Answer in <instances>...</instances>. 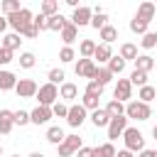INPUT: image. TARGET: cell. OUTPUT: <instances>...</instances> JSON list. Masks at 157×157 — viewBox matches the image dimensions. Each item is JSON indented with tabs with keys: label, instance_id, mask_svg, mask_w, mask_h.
I'll use <instances>...</instances> for the list:
<instances>
[{
	"label": "cell",
	"instance_id": "cell-1",
	"mask_svg": "<svg viewBox=\"0 0 157 157\" xmlns=\"http://www.w3.org/2000/svg\"><path fill=\"white\" fill-rule=\"evenodd\" d=\"M123 142H125V150L128 152H142L145 150V137H142V132L137 130V128H125V132H123Z\"/></svg>",
	"mask_w": 157,
	"mask_h": 157
},
{
	"label": "cell",
	"instance_id": "cell-2",
	"mask_svg": "<svg viewBox=\"0 0 157 157\" xmlns=\"http://www.w3.org/2000/svg\"><path fill=\"white\" fill-rule=\"evenodd\" d=\"M152 115V108L147 105V103H142V101H128L125 103V118L130 120H147Z\"/></svg>",
	"mask_w": 157,
	"mask_h": 157
},
{
	"label": "cell",
	"instance_id": "cell-3",
	"mask_svg": "<svg viewBox=\"0 0 157 157\" xmlns=\"http://www.w3.org/2000/svg\"><path fill=\"white\" fill-rule=\"evenodd\" d=\"M32 20H34V15H32V10H27V7H22L20 12H15V15H10L7 17V25L17 32V34H22V29L25 27H29L32 25Z\"/></svg>",
	"mask_w": 157,
	"mask_h": 157
},
{
	"label": "cell",
	"instance_id": "cell-4",
	"mask_svg": "<svg viewBox=\"0 0 157 157\" xmlns=\"http://www.w3.org/2000/svg\"><path fill=\"white\" fill-rule=\"evenodd\" d=\"M56 98H59V88H56L54 83H44V86L37 88V101H39V105L52 108V105L56 103Z\"/></svg>",
	"mask_w": 157,
	"mask_h": 157
},
{
	"label": "cell",
	"instance_id": "cell-5",
	"mask_svg": "<svg viewBox=\"0 0 157 157\" xmlns=\"http://www.w3.org/2000/svg\"><path fill=\"white\" fill-rule=\"evenodd\" d=\"M59 147V157H74L81 147H83V142H81V137L78 135H66L64 137V142L61 145H56Z\"/></svg>",
	"mask_w": 157,
	"mask_h": 157
},
{
	"label": "cell",
	"instance_id": "cell-6",
	"mask_svg": "<svg viewBox=\"0 0 157 157\" xmlns=\"http://www.w3.org/2000/svg\"><path fill=\"white\" fill-rule=\"evenodd\" d=\"M125 128H128V118H125V115L110 118V123H108V142H115L118 137H123Z\"/></svg>",
	"mask_w": 157,
	"mask_h": 157
},
{
	"label": "cell",
	"instance_id": "cell-7",
	"mask_svg": "<svg viewBox=\"0 0 157 157\" xmlns=\"http://www.w3.org/2000/svg\"><path fill=\"white\" fill-rule=\"evenodd\" d=\"M91 17H93V10L88 7V5H78L76 10H74V15H71V25L74 27H86V25H91Z\"/></svg>",
	"mask_w": 157,
	"mask_h": 157
},
{
	"label": "cell",
	"instance_id": "cell-8",
	"mask_svg": "<svg viewBox=\"0 0 157 157\" xmlns=\"http://www.w3.org/2000/svg\"><path fill=\"white\" fill-rule=\"evenodd\" d=\"M37 81L34 78H17V86H15V93L20 98H34L37 96Z\"/></svg>",
	"mask_w": 157,
	"mask_h": 157
},
{
	"label": "cell",
	"instance_id": "cell-9",
	"mask_svg": "<svg viewBox=\"0 0 157 157\" xmlns=\"http://www.w3.org/2000/svg\"><path fill=\"white\" fill-rule=\"evenodd\" d=\"M83 120H86V108H83L81 103H76V105H69L66 123H69L71 128H81V125H83Z\"/></svg>",
	"mask_w": 157,
	"mask_h": 157
},
{
	"label": "cell",
	"instance_id": "cell-10",
	"mask_svg": "<svg viewBox=\"0 0 157 157\" xmlns=\"http://www.w3.org/2000/svg\"><path fill=\"white\" fill-rule=\"evenodd\" d=\"M113 96H115V101H120V103L125 105V103L132 98V86H130V81H128V78H118Z\"/></svg>",
	"mask_w": 157,
	"mask_h": 157
},
{
	"label": "cell",
	"instance_id": "cell-11",
	"mask_svg": "<svg viewBox=\"0 0 157 157\" xmlns=\"http://www.w3.org/2000/svg\"><path fill=\"white\" fill-rule=\"evenodd\" d=\"M74 69H76V76H78V78H88V81H91L93 74H96V61H93V59H78Z\"/></svg>",
	"mask_w": 157,
	"mask_h": 157
},
{
	"label": "cell",
	"instance_id": "cell-12",
	"mask_svg": "<svg viewBox=\"0 0 157 157\" xmlns=\"http://www.w3.org/2000/svg\"><path fill=\"white\" fill-rule=\"evenodd\" d=\"M52 118H54L52 115V108H47V105H37L34 110H29V123H34V125H44Z\"/></svg>",
	"mask_w": 157,
	"mask_h": 157
},
{
	"label": "cell",
	"instance_id": "cell-13",
	"mask_svg": "<svg viewBox=\"0 0 157 157\" xmlns=\"http://www.w3.org/2000/svg\"><path fill=\"white\" fill-rule=\"evenodd\" d=\"M155 12H157V7H155V2H140V7H137V12H135V17H140V20H145V22H152L155 20Z\"/></svg>",
	"mask_w": 157,
	"mask_h": 157
},
{
	"label": "cell",
	"instance_id": "cell-14",
	"mask_svg": "<svg viewBox=\"0 0 157 157\" xmlns=\"http://www.w3.org/2000/svg\"><path fill=\"white\" fill-rule=\"evenodd\" d=\"M17 86V76L7 69H0V91H15Z\"/></svg>",
	"mask_w": 157,
	"mask_h": 157
},
{
	"label": "cell",
	"instance_id": "cell-15",
	"mask_svg": "<svg viewBox=\"0 0 157 157\" xmlns=\"http://www.w3.org/2000/svg\"><path fill=\"white\" fill-rule=\"evenodd\" d=\"M105 25H108V15L103 12V7H101V5H96V7H93V17H91V27L101 32Z\"/></svg>",
	"mask_w": 157,
	"mask_h": 157
},
{
	"label": "cell",
	"instance_id": "cell-16",
	"mask_svg": "<svg viewBox=\"0 0 157 157\" xmlns=\"http://www.w3.org/2000/svg\"><path fill=\"white\" fill-rule=\"evenodd\" d=\"M76 37H78V27H74V25L66 20V25L61 27V42H64L66 47H71V44L76 42Z\"/></svg>",
	"mask_w": 157,
	"mask_h": 157
},
{
	"label": "cell",
	"instance_id": "cell-17",
	"mask_svg": "<svg viewBox=\"0 0 157 157\" xmlns=\"http://www.w3.org/2000/svg\"><path fill=\"white\" fill-rule=\"evenodd\" d=\"M12 128H15V118H12V110L2 108V110H0V135H7Z\"/></svg>",
	"mask_w": 157,
	"mask_h": 157
},
{
	"label": "cell",
	"instance_id": "cell-18",
	"mask_svg": "<svg viewBox=\"0 0 157 157\" xmlns=\"http://www.w3.org/2000/svg\"><path fill=\"white\" fill-rule=\"evenodd\" d=\"M76 96H78V86H76V83L64 81V83L59 86V98H64V101H74Z\"/></svg>",
	"mask_w": 157,
	"mask_h": 157
},
{
	"label": "cell",
	"instance_id": "cell-19",
	"mask_svg": "<svg viewBox=\"0 0 157 157\" xmlns=\"http://www.w3.org/2000/svg\"><path fill=\"white\" fill-rule=\"evenodd\" d=\"M110 56H113V49L108 47V44H96V52H93V59H98V64H108L110 61Z\"/></svg>",
	"mask_w": 157,
	"mask_h": 157
},
{
	"label": "cell",
	"instance_id": "cell-20",
	"mask_svg": "<svg viewBox=\"0 0 157 157\" xmlns=\"http://www.w3.org/2000/svg\"><path fill=\"white\" fill-rule=\"evenodd\" d=\"M135 69H137V71L150 74V71L155 69V59H152L150 54H137V59H135Z\"/></svg>",
	"mask_w": 157,
	"mask_h": 157
},
{
	"label": "cell",
	"instance_id": "cell-21",
	"mask_svg": "<svg viewBox=\"0 0 157 157\" xmlns=\"http://www.w3.org/2000/svg\"><path fill=\"white\" fill-rule=\"evenodd\" d=\"M20 44H22V39H20V34L17 32H10V34H5L2 37V49H7V52H15V49H20Z\"/></svg>",
	"mask_w": 157,
	"mask_h": 157
},
{
	"label": "cell",
	"instance_id": "cell-22",
	"mask_svg": "<svg viewBox=\"0 0 157 157\" xmlns=\"http://www.w3.org/2000/svg\"><path fill=\"white\" fill-rule=\"evenodd\" d=\"M91 81H96V83H101L103 88H105V83H110L113 81V74L108 71V66H96V74H93V78Z\"/></svg>",
	"mask_w": 157,
	"mask_h": 157
},
{
	"label": "cell",
	"instance_id": "cell-23",
	"mask_svg": "<svg viewBox=\"0 0 157 157\" xmlns=\"http://www.w3.org/2000/svg\"><path fill=\"white\" fill-rule=\"evenodd\" d=\"M123 61H135L137 59V47L132 44V42H125L123 47H120V54H118Z\"/></svg>",
	"mask_w": 157,
	"mask_h": 157
},
{
	"label": "cell",
	"instance_id": "cell-24",
	"mask_svg": "<svg viewBox=\"0 0 157 157\" xmlns=\"http://www.w3.org/2000/svg\"><path fill=\"white\" fill-rule=\"evenodd\" d=\"M103 110L108 113V118H118V115H125V105H123L120 101H115V98H113V101H108Z\"/></svg>",
	"mask_w": 157,
	"mask_h": 157
},
{
	"label": "cell",
	"instance_id": "cell-25",
	"mask_svg": "<svg viewBox=\"0 0 157 157\" xmlns=\"http://www.w3.org/2000/svg\"><path fill=\"white\" fill-rule=\"evenodd\" d=\"M91 123H93L96 128H108L110 118H108V113H105L103 108H96V110L91 113Z\"/></svg>",
	"mask_w": 157,
	"mask_h": 157
},
{
	"label": "cell",
	"instance_id": "cell-26",
	"mask_svg": "<svg viewBox=\"0 0 157 157\" xmlns=\"http://www.w3.org/2000/svg\"><path fill=\"white\" fill-rule=\"evenodd\" d=\"M64 25H66V17H61V12L47 17V29H49V32H61Z\"/></svg>",
	"mask_w": 157,
	"mask_h": 157
},
{
	"label": "cell",
	"instance_id": "cell-27",
	"mask_svg": "<svg viewBox=\"0 0 157 157\" xmlns=\"http://www.w3.org/2000/svg\"><path fill=\"white\" fill-rule=\"evenodd\" d=\"M93 52H96V42L93 39H81V44H78L81 59H93Z\"/></svg>",
	"mask_w": 157,
	"mask_h": 157
},
{
	"label": "cell",
	"instance_id": "cell-28",
	"mask_svg": "<svg viewBox=\"0 0 157 157\" xmlns=\"http://www.w3.org/2000/svg\"><path fill=\"white\" fill-rule=\"evenodd\" d=\"M98 34H101V39H103V44H108V47H110V44H113V42L118 39V29H115L113 25H105V27H103V29H101Z\"/></svg>",
	"mask_w": 157,
	"mask_h": 157
},
{
	"label": "cell",
	"instance_id": "cell-29",
	"mask_svg": "<svg viewBox=\"0 0 157 157\" xmlns=\"http://www.w3.org/2000/svg\"><path fill=\"white\" fill-rule=\"evenodd\" d=\"M64 137H66V135H64V130H61L59 125H52V128L47 130V140H49L52 145H61Z\"/></svg>",
	"mask_w": 157,
	"mask_h": 157
},
{
	"label": "cell",
	"instance_id": "cell-30",
	"mask_svg": "<svg viewBox=\"0 0 157 157\" xmlns=\"http://www.w3.org/2000/svg\"><path fill=\"white\" fill-rule=\"evenodd\" d=\"M59 12V2L56 0H44L42 5H39V15H44V17H52V15H56Z\"/></svg>",
	"mask_w": 157,
	"mask_h": 157
},
{
	"label": "cell",
	"instance_id": "cell-31",
	"mask_svg": "<svg viewBox=\"0 0 157 157\" xmlns=\"http://www.w3.org/2000/svg\"><path fill=\"white\" fill-rule=\"evenodd\" d=\"M108 71H110L113 76H120V74L125 71V61H123L120 56H110V61H108Z\"/></svg>",
	"mask_w": 157,
	"mask_h": 157
},
{
	"label": "cell",
	"instance_id": "cell-32",
	"mask_svg": "<svg viewBox=\"0 0 157 157\" xmlns=\"http://www.w3.org/2000/svg\"><path fill=\"white\" fill-rule=\"evenodd\" d=\"M157 98V91L152 88V86H142L140 91H137V101H142V103H147L150 105V101H155Z\"/></svg>",
	"mask_w": 157,
	"mask_h": 157
},
{
	"label": "cell",
	"instance_id": "cell-33",
	"mask_svg": "<svg viewBox=\"0 0 157 157\" xmlns=\"http://www.w3.org/2000/svg\"><path fill=\"white\" fill-rule=\"evenodd\" d=\"M93 155H98V157H115V145L113 142H103V145L93 147Z\"/></svg>",
	"mask_w": 157,
	"mask_h": 157
},
{
	"label": "cell",
	"instance_id": "cell-34",
	"mask_svg": "<svg viewBox=\"0 0 157 157\" xmlns=\"http://www.w3.org/2000/svg\"><path fill=\"white\" fill-rule=\"evenodd\" d=\"M147 27H150V22H145V20H140V17H132V20H130V32H135V34H145Z\"/></svg>",
	"mask_w": 157,
	"mask_h": 157
},
{
	"label": "cell",
	"instance_id": "cell-35",
	"mask_svg": "<svg viewBox=\"0 0 157 157\" xmlns=\"http://www.w3.org/2000/svg\"><path fill=\"white\" fill-rule=\"evenodd\" d=\"M128 81H130V86H140V88H142V86H147V74L135 69V71L130 74V78H128Z\"/></svg>",
	"mask_w": 157,
	"mask_h": 157
},
{
	"label": "cell",
	"instance_id": "cell-36",
	"mask_svg": "<svg viewBox=\"0 0 157 157\" xmlns=\"http://www.w3.org/2000/svg\"><path fill=\"white\" fill-rule=\"evenodd\" d=\"M140 44H142V49H155L157 47V32H145L142 34V39H140Z\"/></svg>",
	"mask_w": 157,
	"mask_h": 157
},
{
	"label": "cell",
	"instance_id": "cell-37",
	"mask_svg": "<svg viewBox=\"0 0 157 157\" xmlns=\"http://www.w3.org/2000/svg\"><path fill=\"white\" fill-rule=\"evenodd\" d=\"M22 10V5H20V0H2V12L10 17V15H15V12H20Z\"/></svg>",
	"mask_w": 157,
	"mask_h": 157
},
{
	"label": "cell",
	"instance_id": "cell-38",
	"mask_svg": "<svg viewBox=\"0 0 157 157\" xmlns=\"http://www.w3.org/2000/svg\"><path fill=\"white\" fill-rule=\"evenodd\" d=\"M34 64H37V56H34L32 52H22V54H20V66H22V69H32Z\"/></svg>",
	"mask_w": 157,
	"mask_h": 157
},
{
	"label": "cell",
	"instance_id": "cell-39",
	"mask_svg": "<svg viewBox=\"0 0 157 157\" xmlns=\"http://www.w3.org/2000/svg\"><path fill=\"white\" fill-rule=\"evenodd\" d=\"M47 78H49V83H54V86H56V83H64L66 74H64L61 69H52V71L47 74Z\"/></svg>",
	"mask_w": 157,
	"mask_h": 157
},
{
	"label": "cell",
	"instance_id": "cell-40",
	"mask_svg": "<svg viewBox=\"0 0 157 157\" xmlns=\"http://www.w3.org/2000/svg\"><path fill=\"white\" fill-rule=\"evenodd\" d=\"M83 93H88V96H96V98H101L103 96V86L101 83H96V81H88L86 83V91Z\"/></svg>",
	"mask_w": 157,
	"mask_h": 157
},
{
	"label": "cell",
	"instance_id": "cell-41",
	"mask_svg": "<svg viewBox=\"0 0 157 157\" xmlns=\"http://www.w3.org/2000/svg\"><path fill=\"white\" fill-rule=\"evenodd\" d=\"M81 105H83L86 110H96V108H98V98H96V96H88V93H83V98H81Z\"/></svg>",
	"mask_w": 157,
	"mask_h": 157
},
{
	"label": "cell",
	"instance_id": "cell-42",
	"mask_svg": "<svg viewBox=\"0 0 157 157\" xmlns=\"http://www.w3.org/2000/svg\"><path fill=\"white\" fill-rule=\"evenodd\" d=\"M12 118H15V125H27L29 123V113L27 110H12Z\"/></svg>",
	"mask_w": 157,
	"mask_h": 157
},
{
	"label": "cell",
	"instance_id": "cell-43",
	"mask_svg": "<svg viewBox=\"0 0 157 157\" xmlns=\"http://www.w3.org/2000/svg\"><path fill=\"white\" fill-rule=\"evenodd\" d=\"M76 59V52L71 49V47H64L61 52H59V61H64V64H69V61H74Z\"/></svg>",
	"mask_w": 157,
	"mask_h": 157
},
{
	"label": "cell",
	"instance_id": "cell-44",
	"mask_svg": "<svg viewBox=\"0 0 157 157\" xmlns=\"http://www.w3.org/2000/svg\"><path fill=\"white\" fill-rule=\"evenodd\" d=\"M66 113H69V105H64V103H54L52 105V115H56V118H66Z\"/></svg>",
	"mask_w": 157,
	"mask_h": 157
},
{
	"label": "cell",
	"instance_id": "cell-45",
	"mask_svg": "<svg viewBox=\"0 0 157 157\" xmlns=\"http://www.w3.org/2000/svg\"><path fill=\"white\" fill-rule=\"evenodd\" d=\"M34 27H37V32H42V29H47V17L44 15H34Z\"/></svg>",
	"mask_w": 157,
	"mask_h": 157
},
{
	"label": "cell",
	"instance_id": "cell-46",
	"mask_svg": "<svg viewBox=\"0 0 157 157\" xmlns=\"http://www.w3.org/2000/svg\"><path fill=\"white\" fill-rule=\"evenodd\" d=\"M10 61H12V52H7V49L0 47V66H5V64H10Z\"/></svg>",
	"mask_w": 157,
	"mask_h": 157
},
{
	"label": "cell",
	"instance_id": "cell-47",
	"mask_svg": "<svg viewBox=\"0 0 157 157\" xmlns=\"http://www.w3.org/2000/svg\"><path fill=\"white\" fill-rule=\"evenodd\" d=\"M37 34H39V32H37V27H34V22H32L29 27H25V29H22V34H20V37H29V39H32V37H37Z\"/></svg>",
	"mask_w": 157,
	"mask_h": 157
},
{
	"label": "cell",
	"instance_id": "cell-48",
	"mask_svg": "<svg viewBox=\"0 0 157 157\" xmlns=\"http://www.w3.org/2000/svg\"><path fill=\"white\" fill-rule=\"evenodd\" d=\"M74 157H93V147H81Z\"/></svg>",
	"mask_w": 157,
	"mask_h": 157
},
{
	"label": "cell",
	"instance_id": "cell-49",
	"mask_svg": "<svg viewBox=\"0 0 157 157\" xmlns=\"http://www.w3.org/2000/svg\"><path fill=\"white\" fill-rule=\"evenodd\" d=\"M137 157H157V152H155V150H142Z\"/></svg>",
	"mask_w": 157,
	"mask_h": 157
},
{
	"label": "cell",
	"instance_id": "cell-50",
	"mask_svg": "<svg viewBox=\"0 0 157 157\" xmlns=\"http://www.w3.org/2000/svg\"><path fill=\"white\" fill-rule=\"evenodd\" d=\"M115 157H135V155L128 152V150H120V152H115Z\"/></svg>",
	"mask_w": 157,
	"mask_h": 157
},
{
	"label": "cell",
	"instance_id": "cell-51",
	"mask_svg": "<svg viewBox=\"0 0 157 157\" xmlns=\"http://www.w3.org/2000/svg\"><path fill=\"white\" fill-rule=\"evenodd\" d=\"M5 27H7V17H0V32H5Z\"/></svg>",
	"mask_w": 157,
	"mask_h": 157
},
{
	"label": "cell",
	"instance_id": "cell-52",
	"mask_svg": "<svg viewBox=\"0 0 157 157\" xmlns=\"http://www.w3.org/2000/svg\"><path fill=\"white\" fill-rule=\"evenodd\" d=\"M29 157H44V155H42V152H32Z\"/></svg>",
	"mask_w": 157,
	"mask_h": 157
},
{
	"label": "cell",
	"instance_id": "cell-53",
	"mask_svg": "<svg viewBox=\"0 0 157 157\" xmlns=\"http://www.w3.org/2000/svg\"><path fill=\"white\" fill-rule=\"evenodd\" d=\"M152 137H155V140H157V125H155V128H152Z\"/></svg>",
	"mask_w": 157,
	"mask_h": 157
},
{
	"label": "cell",
	"instance_id": "cell-54",
	"mask_svg": "<svg viewBox=\"0 0 157 157\" xmlns=\"http://www.w3.org/2000/svg\"><path fill=\"white\" fill-rule=\"evenodd\" d=\"M0 155H2V147H0Z\"/></svg>",
	"mask_w": 157,
	"mask_h": 157
},
{
	"label": "cell",
	"instance_id": "cell-55",
	"mask_svg": "<svg viewBox=\"0 0 157 157\" xmlns=\"http://www.w3.org/2000/svg\"><path fill=\"white\" fill-rule=\"evenodd\" d=\"M12 157H20V155H12Z\"/></svg>",
	"mask_w": 157,
	"mask_h": 157
},
{
	"label": "cell",
	"instance_id": "cell-56",
	"mask_svg": "<svg viewBox=\"0 0 157 157\" xmlns=\"http://www.w3.org/2000/svg\"><path fill=\"white\" fill-rule=\"evenodd\" d=\"M93 157H98V155H93Z\"/></svg>",
	"mask_w": 157,
	"mask_h": 157
},
{
	"label": "cell",
	"instance_id": "cell-57",
	"mask_svg": "<svg viewBox=\"0 0 157 157\" xmlns=\"http://www.w3.org/2000/svg\"><path fill=\"white\" fill-rule=\"evenodd\" d=\"M155 152H157V150H155Z\"/></svg>",
	"mask_w": 157,
	"mask_h": 157
}]
</instances>
